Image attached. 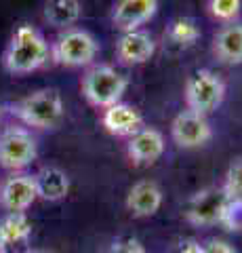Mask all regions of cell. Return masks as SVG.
I'll use <instances>...</instances> for the list:
<instances>
[{
    "label": "cell",
    "instance_id": "cell-1",
    "mask_svg": "<svg viewBox=\"0 0 242 253\" xmlns=\"http://www.w3.org/2000/svg\"><path fill=\"white\" fill-rule=\"evenodd\" d=\"M51 57V49L44 36L32 28L30 23L21 26L13 32L11 42L4 51V68L11 74H30L42 68Z\"/></svg>",
    "mask_w": 242,
    "mask_h": 253
},
{
    "label": "cell",
    "instance_id": "cell-2",
    "mask_svg": "<svg viewBox=\"0 0 242 253\" xmlns=\"http://www.w3.org/2000/svg\"><path fill=\"white\" fill-rule=\"evenodd\" d=\"M11 112L21 123L34 129H53L64 118V99L57 89H40L11 106Z\"/></svg>",
    "mask_w": 242,
    "mask_h": 253
},
{
    "label": "cell",
    "instance_id": "cell-3",
    "mask_svg": "<svg viewBox=\"0 0 242 253\" xmlns=\"http://www.w3.org/2000/svg\"><path fill=\"white\" fill-rule=\"evenodd\" d=\"M129 89V78L112 66H95L82 78V93L95 108H112L120 104L124 91Z\"/></svg>",
    "mask_w": 242,
    "mask_h": 253
},
{
    "label": "cell",
    "instance_id": "cell-4",
    "mask_svg": "<svg viewBox=\"0 0 242 253\" xmlns=\"http://www.w3.org/2000/svg\"><path fill=\"white\" fill-rule=\"evenodd\" d=\"M223 97H225V83L213 70L202 68L187 78L185 104L187 110H192V112L207 116L221 106Z\"/></svg>",
    "mask_w": 242,
    "mask_h": 253
},
{
    "label": "cell",
    "instance_id": "cell-5",
    "mask_svg": "<svg viewBox=\"0 0 242 253\" xmlns=\"http://www.w3.org/2000/svg\"><path fill=\"white\" fill-rule=\"evenodd\" d=\"M97 41L87 30L69 28L61 34L51 46V59L59 66L68 68H82L97 57Z\"/></svg>",
    "mask_w": 242,
    "mask_h": 253
},
{
    "label": "cell",
    "instance_id": "cell-6",
    "mask_svg": "<svg viewBox=\"0 0 242 253\" xmlns=\"http://www.w3.org/2000/svg\"><path fill=\"white\" fill-rule=\"evenodd\" d=\"M38 156V144L32 133L21 126H9L0 133V167L21 171L30 167Z\"/></svg>",
    "mask_w": 242,
    "mask_h": 253
},
{
    "label": "cell",
    "instance_id": "cell-7",
    "mask_svg": "<svg viewBox=\"0 0 242 253\" xmlns=\"http://www.w3.org/2000/svg\"><path fill=\"white\" fill-rule=\"evenodd\" d=\"M228 194L223 188L210 186L196 192L185 205V219L194 226H215L219 224L228 205Z\"/></svg>",
    "mask_w": 242,
    "mask_h": 253
},
{
    "label": "cell",
    "instance_id": "cell-8",
    "mask_svg": "<svg viewBox=\"0 0 242 253\" xmlns=\"http://www.w3.org/2000/svg\"><path fill=\"white\" fill-rule=\"evenodd\" d=\"M171 133H173L175 144L181 148H200L213 137V129L207 116L196 114L192 110H183L175 116Z\"/></svg>",
    "mask_w": 242,
    "mask_h": 253
},
{
    "label": "cell",
    "instance_id": "cell-9",
    "mask_svg": "<svg viewBox=\"0 0 242 253\" xmlns=\"http://www.w3.org/2000/svg\"><path fill=\"white\" fill-rule=\"evenodd\" d=\"M38 199L34 175H11L0 186V205L9 213H26Z\"/></svg>",
    "mask_w": 242,
    "mask_h": 253
},
{
    "label": "cell",
    "instance_id": "cell-10",
    "mask_svg": "<svg viewBox=\"0 0 242 253\" xmlns=\"http://www.w3.org/2000/svg\"><path fill=\"white\" fill-rule=\"evenodd\" d=\"M156 42L150 32L135 30V32H124L116 42V57L127 66H139L154 57Z\"/></svg>",
    "mask_w": 242,
    "mask_h": 253
},
{
    "label": "cell",
    "instance_id": "cell-11",
    "mask_svg": "<svg viewBox=\"0 0 242 253\" xmlns=\"http://www.w3.org/2000/svg\"><path fill=\"white\" fill-rule=\"evenodd\" d=\"M156 11H158V2L156 0H120L114 4V26L124 32H135L139 26L150 21Z\"/></svg>",
    "mask_w": 242,
    "mask_h": 253
},
{
    "label": "cell",
    "instance_id": "cell-12",
    "mask_svg": "<svg viewBox=\"0 0 242 253\" xmlns=\"http://www.w3.org/2000/svg\"><path fill=\"white\" fill-rule=\"evenodd\" d=\"M127 152L133 165H152L165 154V137L158 129L143 126L129 139Z\"/></svg>",
    "mask_w": 242,
    "mask_h": 253
},
{
    "label": "cell",
    "instance_id": "cell-13",
    "mask_svg": "<svg viewBox=\"0 0 242 253\" xmlns=\"http://www.w3.org/2000/svg\"><path fill=\"white\" fill-rule=\"evenodd\" d=\"M101 125L105 126L107 133L118 137H133L139 129H143V118L137 112V108L129 104H116L112 108L104 110L101 116Z\"/></svg>",
    "mask_w": 242,
    "mask_h": 253
},
{
    "label": "cell",
    "instance_id": "cell-14",
    "mask_svg": "<svg viewBox=\"0 0 242 253\" xmlns=\"http://www.w3.org/2000/svg\"><path fill=\"white\" fill-rule=\"evenodd\" d=\"M32 236V221L26 213H9L0 219V253L23 249Z\"/></svg>",
    "mask_w": 242,
    "mask_h": 253
},
{
    "label": "cell",
    "instance_id": "cell-15",
    "mask_svg": "<svg viewBox=\"0 0 242 253\" xmlns=\"http://www.w3.org/2000/svg\"><path fill=\"white\" fill-rule=\"evenodd\" d=\"M162 205L160 188L150 179H141L129 190L127 194V209L135 217H150Z\"/></svg>",
    "mask_w": 242,
    "mask_h": 253
},
{
    "label": "cell",
    "instance_id": "cell-16",
    "mask_svg": "<svg viewBox=\"0 0 242 253\" xmlns=\"http://www.w3.org/2000/svg\"><path fill=\"white\" fill-rule=\"evenodd\" d=\"M36 192L44 201H61L69 192V177L59 167H42L34 175Z\"/></svg>",
    "mask_w": 242,
    "mask_h": 253
},
{
    "label": "cell",
    "instance_id": "cell-17",
    "mask_svg": "<svg viewBox=\"0 0 242 253\" xmlns=\"http://www.w3.org/2000/svg\"><path fill=\"white\" fill-rule=\"evenodd\" d=\"M213 51L223 63H242V23H228L217 32Z\"/></svg>",
    "mask_w": 242,
    "mask_h": 253
},
{
    "label": "cell",
    "instance_id": "cell-18",
    "mask_svg": "<svg viewBox=\"0 0 242 253\" xmlns=\"http://www.w3.org/2000/svg\"><path fill=\"white\" fill-rule=\"evenodd\" d=\"M44 21L53 28H66L69 30V26L80 19L82 15V4L78 0H51V2L44 4Z\"/></svg>",
    "mask_w": 242,
    "mask_h": 253
},
{
    "label": "cell",
    "instance_id": "cell-19",
    "mask_svg": "<svg viewBox=\"0 0 242 253\" xmlns=\"http://www.w3.org/2000/svg\"><path fill=\"white\" fill-rule=\"evenodd\" d=\"M167 36L171 38V42H175L181 49H187V46L196 44V41L200 38V28L190 17H179L169 26Z\"/></svg>",
    "mask_w": 242,
    "mask_h": 253
},
{
    "label": "cell",
    "instance_id": "cell-20",
    "mask_svg": "<svg viewBox=\"0 0 242 253\" xmlns=\"http://www.w3.org/2000/svg\"><path fill=\"white\" fill-rule=\"evenodd\" d=\"M221 188L225 190L228 199H242V156L230 165Z\"/></svg>",
    "mask_w": 242,
    "mask_h": 253
},
{
    "label": "cell",
    "instance_id": "cell-21",
    "mask_svg": "<svg viewBox=\"0 0 242 253\" xmlns=\"http://www.w3.org/2000/svg\"><path fill=\"white\" fill-rule=\"evenodd\" d=\"M242 2L240 0H210L208 2V11L215 19L219 21H232L240 15Z\"/></svg>",
    "mask_w": 242,
    "mask_h": 253
},
{
    "label": "cell",
    "instance_id": "cell-22",
    "mask_svg": "<svg viewBox=\"0 0 242 253\" xmlns=\"http://www.w3.org/2000/svg\"><path fill=\"white\" fill-rule=\"evenodd\" d=\"M219 224L230 232H240L242 230V199H230L228 201Z\"/></svg>",
    "mask_w": 242,
    "mask_h": 253
},
{
    "label": "cell",
    "instance_id": "cell-23",
    "mask_svg": "<svg viewBox=\"0 0 242 253\" xmlns=\"http://www.w3.org/2000/svg\"><path fill=\"white\" fill-rule=\"evenodd\" d=\"M110 253H145L143 249V245L135 241V239H118V241H114V245L110 247Z\"/></svg>",
    "mask_w": 242,
    "mask_h": 253
},
{
    "label": "cell",
    "instance_id": "cell-24",
    "mask_svg": "<svg viewBox=\"0 0 242 253\" xmlns=\"http://www.w3.org/2000/svg\"><path fill=\"white\" fill-rule=\"evenodd\" d=\"M169 253H205V249H202V245L198 241L183 239V241H177Z\"/></svg>",
    "mask_w": 242,
    "mask_h": 253
},
{
    "label": "cell",
    "instance_id": "cell-25",
    "mask_svg": "<svg viewBox=\"0 0 242 253\" xmlns=\"http://www.w3.org/2000/svg\"><path fill=\"white\" fill-rule=\"evenodd\" d=\"M202 249H205V253H236V249H234L230 243L219 241V239L208 241L207 245H202Z\"/></svg>",
    "mask_w": 242,
    "mask_h": 253
},
{
    "label": "cell",
    "instance_id": "cell-26",
    "mask_svg": "<svg viewBox=\"0 0 242 253\" xmlns=\"http://www.w3.org/2000/svg\"><path fill=\"white\" fill-rule=\"evenodd\" d=\"M26 253H49V251H38V249H34V251H26Z\"/></svg>",
    "mask_w": 242,
    "mask_h": 253
},
{
    "label": "cell",
    "instance_id": "cell-27",
    "mask_svg": "<svg viewBox=\"0 0 242 253\" xmlns=\"http://www.w3.org/2000/svg\"><path fill=\"white\" fill-rule=\"evenodd\" d=\"M0 114H2V106H0Z\"/></svg>",
    "mask_w": 242,
    "mask_h": 253
}]
</instances>
